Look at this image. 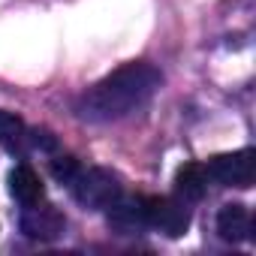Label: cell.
I'll use <instances>...</instances> for the list:
<instances>
[{
	"mask_svg": "<svg viewBox=\"0 0 256 256\" xmlns=\"http://www.w3.org/2000/svg\"><path fill=\"white\" fill-rule=\"evenodd\" d=\"M163 84V72L148 64V60H130L118 66L114 72H108L106 78H100L94 88H88L76 106L78 118L94 120V124H108V120H120L126 114H133L139 108H145L154 94Z\"/></svg>",
	"mask_w": 256,
	"mask_h": 256,
	"instance_id": "cell-1",
	"label": "cell"
},
{
	"mask_svg": "<svg viewBox=\"0 0 256 256\" xmlns=\"http://www.w3.org/2000/svg\"><path fill=\"white\" fill-rule=\"evenodd\" d=\"M76 202L82 208H90V211H106L120 193H124V184L120 178L112 172V169H102V166H94V169H82L76 175V181L70 184Z\"/></svg>",
	"mask_w": 256,
	"mask_h": 256,
	"instance_id": "cell-2",
	"label": "cell"
},
{
	"mask_svg": "<svg viewBox=\"0 0 256 256\" xmlns=\"http://www.w3.org/2000/svg\"><path fill=\"white\" fill-rule=\"evenodd\" d=\"M208 181L220 184V187H238L247 190L256 181V151L253 148H241L232 154H217L205 163Z\"/></svg>",
	"mask_w": 256,
	"mask_h": 256,
	"instance_id": "cell-3",
	"label": "cell"
},
{
	"mask_svg": "<svg viewBox=\"0 0 256 256\" xmlns=\"http://www.w3.org/2000/svg\"><path fill=\"white\" fill-rule=\"evenodd\" d=\"M145 220L148 229H157L166 238H181L190 229V211L172 196H145Z\"/></svg>",
	"mask_w": 256,
	"mask_h": 256,
	"instance_id": "cell-4",
	"label": "cell"
},
{
	"mask_svg": "<svg viewBox=\"0 0 256 256\" xmlns=\"http://www.w3.org/2000/svg\"><path fill=\"white\" fill-rule=\"evenodd\" d=\"M64 229H66V220L54 205L36 202V205H28L22 214V232L34 241H54L64 235Z\"/></svg>",
	"mask_w": 256,
	"mask_h": 256,
	"instance_id": "cell-5",
	"label": "cell"
},
{
	"mask_svg": "<svg viewBox=\"0 0 256 256\" xmlns=\"http://www.w3.org/2000/svg\"><path fill=\"white\" fill-rule=\"evenodd\" d=\"M106 217H108V226L118 232V235H139L148 229V220H145V196H118L108 208H106Z\"/></svg>",
	"mask_w": 256,
	"mask_h": 256,
	"instance_id": "cell-6",
	"label": "cell"
},
{
	"mask_svg": "<svg viewBox=\"0 0 256 256\" xmlns=\"http://www.w3.org/2000/svg\"><path fill=\"white\" fill-rule=\"evenodd\" d=\"M217 232L223 241H232V244H241V241H250L253 238V217L247 211V205L241 202H226L217 214Z\"/></svg>",
	"mask_w": 256,
	"mask_h": 256,
	"instance_id": "cell-7",
	"label": "cell"
},
{
	"mask_svg": "<svg viewBox=\"0 0 256 256\" xmlns=\"http://www.w3.org/2000/svg\"><path fill=\"white\" fill-rule=\"evenodd\" d=\"M6 184H10V193H12V199L18 202V205H36V202H42L46 199V187H42V178L28 166V163H18V166H12V172H10V178H6Z\"/></svg>",
	"mask_w": 256,
	"mask_h": 256,
	"instance_id": "cell-8",
	"label": "cell"
},
{
	"mask_svg": "<svg viewBox=\"0 0 256 256\" xmlns=\"http://www.w3.org/2000/svg\"><path fill=\"white\" fill-rule=\"evenodd\" d=\"M208 190V172L205 163H184L175 172V193L184 202H199Z\"/></svg>",
	"mask_w": 256,
	"mask_h": 256,
	"instance_id": "cell-9",
	"label": "cell"
},
{
	"mask_svg": "<svg viewBox=\"0 0 256 256\" xmlns=\"http://www.w3.org/2000/svg\"><path fill=\"white\" fill-rule=\"evenodd\" d=\"M24 133H28V126H24V120L16 114V112H0V148H10V151H16V148H22L24 145Z\"/></svg>",
	"mask_w": 256,
	"mask_h": 256,
	"instance_id": "cell-10",
	"label": "cell"
},
{
	"mask_svg": "<svg viewBox=\"0 0 256 256\" xmlns=\"http://www.w3.org/2000/svg\"><path fill=\"white\" fill-rule=\"evenodd\" d=\"M48 169H52V178H54V181H60V184L70 187V184L76 181V175L82 172V163H78L76 157H70V154H58Z\"/></svg>",
	"mask_w": 256,
	"mask_h": 256,
	"instance_id": "cell-11",
	"label": "cell"
},
{
	"mask_svg": "<svg viewBox=\"0 0 256 256\" xmlns=\"http://www.w3.org/2000/svg\"><path fill=\"white\" fill-rule=\"evenodd\" d=\"M24 142H28L34 151H58V139H54L48 130H28V133H24Z\"/></svg>",
	"mask_w": 256,
	"mask_h": 256,
	"instance_id": "cell-12",
	"label": "cell"
}]
</instances>
